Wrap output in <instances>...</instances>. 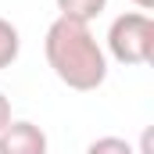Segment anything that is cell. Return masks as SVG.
Segmentation results:
<instances>
[{
  "label": "cell",
  "mask_w": 154,
  "mask_h": 154,
  "mask_svg": "<svg viewBox=\"0 0 154 154\" xmlns=\"http://www.w3.org/2000/svg\"><path fill=\"white\" fill-rule=\"evenodd\" d=\"M43 54H47L50 72L68 90L90 93V90L104 86V79H108V54L90 32V25H82V22L54 18L43 36Z\"/></svg>",
  "instance_id": "obj_1"
},
{
  "label": "cell",
  "mask_w": 154,
  "mask_h": 154,
  "mask_svg": "<svg viewBox=\"0 0 154 154\" xmlns=\"http://www.w3.org/2000/svg\"><path fill=\"white\" fill-rule=\"evenodd\" d=\"M108 54L118 65H147L154 57V22L143 11H125L108 25Z\"/></svg>",
  "instance_id": "obj_2"
},
{
  "label": "cell",
  "mask_w": 154,
  "mask_h": 154,
  "mask_svg": "<svg viewBox=\"0 0 154 154\" xmlns=\"http://www.w3.org/2000/svg\"><path fill=\"white\" fill-rule=\"evenodd\" d=\"M0 154H47V133L36 122H7L0 129Z\"/></svg>",
  "instance_id": "obj_3"
},
{
  "label": "cell",
  "mask_w": 154,
  "mask_h": 154,
  "mask_svg": "<svg viewBox=\"0 0 154 154\" xmlns=\"http://www.w3.org/2000/svg\"><path fill=\"white\" fill-rule=\"evenodd\" d=\"M57 4V18H72V22H82V25H90L97 14H104V7H108V0H54Z\"/></svg>",
  "instance_id": "obj_4"
},
{
  "label": "cell",
  "mask_w": 154,
  "mask_h": 154,
  "mask_svg": "<svg viewBox=\"0 0 154 154\" xmlns=\"http://www.w3.org/2000/svg\"><path fill=\"white\" fill-rule=\"evenodd\" d=\"M18 50H22L18 29H14L7 18H0V68H11V65L18 61Z\"/></svg>",
  "instance_id": "obj_5"
},
{
  "label": "cell",
  "mask_w": 154,
  "mask_h": 154,
  "mask_svg": "<svg viewBox=\"0 0 154 154\" xmlns=\"http://www.w3.org/2000/svg\"><path fill=\"white\" fill-rule=\"evenodd\" d=\"M86 154H136V151H133V143L122 140V136H97V140L86 147Z\"/></svg>",
  "instance_id": "obj_6"
},
{
  "label": "cell",
  "mask_w": 154,
  "mask_h": 154,
  "mask_svg": "<svg viewBox=\"0 0 154 154\" xmlns=\"http://www.w3.org/2000/svg\"><path fill=\"white\" fill-rule=\"evenodd\" d=\"M7 122H11V100H7V97L0 93V129H4Z\"/></svg>",
  "instance_id": "obj_7"
},
{
  "label": "cell",
  "mask_w": 154,
  "mask_h": 154,
  "mask_svg": "<svg viewBox=\"0 0 154 154\" xmlns=\"http://www.w3.org/2000/svg\"><path fill=\"white\" fill-rule=\"evenodd\" d=\"M133 4H136V7H140L143 14H147V11H151V7H154V0H133Z\"/></svg>",
  "instance_id": "obj_8"
}]
</instances>
